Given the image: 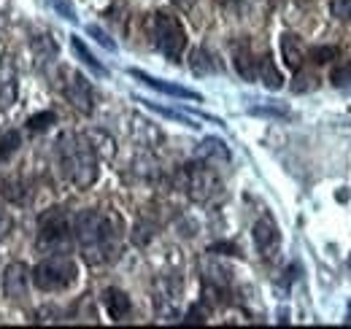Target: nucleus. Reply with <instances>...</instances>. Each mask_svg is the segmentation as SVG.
<instances>
[{"label":"nucleus","instance_id":"obj_1","mask_svg":"<svg viewBox=\"0 0 351 329\" xmlns=\"http://www.w3.org/2000/svg\"><path fill=\"white\" fill-rule=\"evenodd\" d=\"M119 235H122V221L111 213L82 210L73 219V238L92 265H100L114 256L119 246Z\"/></svg>","mask_w":351,"mask_h":329},{"label":"nucleus","instance_id":"obj_2","mask_svg":"<svg viewBox=\"0 0 351 329\" xmlns=\"http://www.w3.org/2000/svg\"><path fill=\"white\" fill-rule=\"evenodd\" d=\"M57 151H60V164L73 186L87 189L97 181V151L89 143V138L65 132L57 141Z\"/></svg>","mask_w":351,"mask_h":329},{"label":"nucleus","instance_id":"obj_3","mask_svg":"<svg viewBox=\"0 0 351 329\" xmlns=\"http://www.w3.org/2000/svg\"><path fill=\"white\" fill-rule=\"evenodd\" d=\"M76 278H79V267L65 254L46 256L44 262L33 267V284L41 291H65L76 284Z\"/></svg>","mask_w":351,"mask_h":329},{"label":"nucleus","instance_id":"obj_4","mask_svg":"<svg viewBox=\"0 0 351 329\" xmlns=\"http://www.w3.org/2000/svg\"><path fill=\"white\" fill-rule=\"evenodd\" d=\"M152 36H154V46L171 62H181V54L186 49V30L178 16L168 14V11H157L152 19Z\"/></svg>","mask_w":351,"mask_h":329},{"label":"nucleus","instance_id":"obj_5","mask_svg":"<svg viewBox=\"0 0 351 329\" xmlns=\"http://www.w3.org/2000/svg\"><path fill=\"white\" fill-rule=\"evenodd\" d=\"M181 186H184V192H186L195 203H208V200H214L221 192L219 175H217V170L208 162L186 164V167L181 170Z\"/></svg>","mask_w":351,"mask_h":329},{"label":"nucleus","instance_id":"obj_6","mask_svg":"<svg viewBox=\"0 0 351 329\" xmlns=\"http://www.w3.org/2000/svg\"><path fill=\"white\" fill-rule=\"evenodd\" d=\"M71 238H73V221L60 208H51L44 219H41L38 246L51 251V254H60L62 248H68Z\"/></svg>","mask_w":351,"mask_h":329},{"label":"nucleus","instance_id":"obj_7","mask_svg":"<svg viewBox=\"0 0 351 329\" xmlns=\"http://www.w3.org/2000/svg\"><path fill=\"white\" fill-rule=\"evenodd\" d=\"M60 89L65 95V100L79 111V114H92L95 108V92L92 84L87 82L84 73L73 71V68H60Z\"/></svg>","mask_w":351,"mask_h":329},{"label":"nucleus","instance_id":"obj_8","mask_svg":"<svg viewBox=\"0 0 351 329\" xmlns=\"http://www.w3.org/2000/svg\"><path fill=\"white\" fill-rule=\"evenodd\" d=\"M252 235H254V246L260 248V254L267 256V259H273V256H276V251H278V243H281L278 224H276L270 216H260V219L254 221Z\"/></svg>","mask_w":351,"mask_h":329},{"label":"nucleus","instance_id":"obj_9","mask_svg":"<svg viewBox=\"0 0 351 329\" xmlns=\"http://www.w3.org/2000/svg\"><path fill=\"white\" fill-rule=\"evenodd\" d=\"M3 294L11 302L25 300V294H27V267L22 262H11L3 270Z\"/></svg>","mask_w":351,"mask_h":329},{"label":"nucleus","instance_id":"obj_10","mask_svg":"<svg viewBox=\"0 0 351 329\" xmlns=\"http://www.w3.org/2000/svg\"><path fill=\"white\" fill-rule=\"evenodd\" d=\"M16 92H19V82H16V62L14 57L5 51L0 57V106L8 108L16 103Z\"/></svg>","mask_w":351,"mask_h":329},{"label":"nucleus","instance_id":"obj_11","mask_svg":"<svg viewBox=\"0 0 351 329\" xmlns=\"http://www.w3.org/2000/svg\"><path fill=\"white\" fill-rule=\"evenodd\" d=\"M132 79H138L141 84H146V86H152V89H157V92H162V95H171V97H178V100H200V95L197 92H192V89H186V86H178V84H171V82H162V79H154V76H149V73H143V71H130Z\"/></svg>","mask_w":351,"mask_h":329},{"label":"nucleus","instance_id":"obj_12","mask_svg":"<svg viewBox=\"0 0 351 329\" xmlns=\"http://www.w3.org/2000/svg\"><path fill=\"white\" fill-rule=\"evenodd\" d=\"M232 62H235V71H238L246 82H254V79H257L260 60H254V51H252L249 43H235V46H232Z\"/></svg>","mask_w":351,"mask_h":329},{"label":"nucleus","instance_id":"obj_13","mask_svg":"<svg viewBox=\"0 0 351 329\" xmlns=\"http://www.w3.org/2000/svg\"><path fill=\"white\" fill-rule=\"evenodd\" d=\"M281 57H284V62L289 68L300 71V65L306 60V43L300 41V36H295V33H284L281 36Z\"/></svg>","mask_w":351,"mask_h":329},{"label":"nucleus","instance_id":"obj_14","mask_svg":"<svg viewBox=\"0 0 351 329\" xmlns=\"http://www.w3.org/2000/svg\"><path fill=\"white\" fill-rule=\"evenodd\" d=\"M103 305H106V310H108V316L114 321H122L130 313V297L122 289H106L103 291Z\"/></svg>","mask_w":351,"mask_h":329},{"label":"nucleus","instance_id":"obj_15","mask_svg":"<svg viewBox=\"0 0 351 329\" xmlns=\"http://www.w3.org/2000/svg\"><path fill=\"white\" fill-rule=\"evenodd\" d=\"M197 157H200L203 162H211V160L230 162V149L221 143L219 138H206V141L197 146Z\"/></svg>","mask_w":351,"mask_h":329},{"label":"nucleus","instance_id":"obj_16","mask_svg":"<svg viewBox=\"0 0 351 329\" xmlns=\"http://www.w3.org/2000/svg\"><path fill=\"white\" fill-rule=\"evenodd\" d=\"M22 146V135L16 130H0V162H8Z\"/></svg>","mask_w":351,"mask_h":329},{"label":"nucleus","instance_id":"obj_17","mask_svg":"<svg viewBox=\"0 0 351 329\" xmlns=\"http://www.w3.org/2000/svg\"><path fill=\"white\" fill-rule=\"evenodd\" d=\"M257 76L263 79V84L267 89H278L281 86V73L276 71V65H273V60H270V54H265L263 60H260V68H257Z\"/></svg>","mask_w":351,"mask_h":329},{"label":"nucleus","instance_id":"obj_18","mask_svg":"<svg viewBox=\"0 0 351 329\" xmlns=\"http://www.w3.org/2000/svg\"><path fill=\"white\" fill-rule=\"evenodd\" d=\"M71 46H73V51L79 54V60H82V62H84L87 68H92V71H95L97 76H106V73H108V71H106V68H103V65H100V62H97V60L92 57V51H89L87 43L82 41V38H76V36H73V38H71Z\"/></svg>","mask_w":351,"mask_h":329},{"label":"nucleus","instance_id":"obj_19","mask_svg":"<svg viewBox=\"0 0 351 329\" xmlns=\"http://www.w3.org/2000/svg\"><path fill=\"white\" fill-rule=\"evenodd\" d=\"M33 51H36V62L44 65V62L57 57V43L49 36H38V38H33Z\"/></svg>","mask_w":351,"mask_h":329},{"label":"nucleus","instance_id":"obj_20","mask_svg":"<svg viewBox=\"0 0 351 329\" xmlns=\"http://www.w3.org/2000/svg\"><path fill=\"white\" fill-rule=\"evenodd\" d=\"M141 103H146L152 111H157V114H162V117H168V119H176V122L186 124V127H197V124H195V114L176 111V108H165V106H157V103H152V100H141Z\"/></svg>","mask_w":351,"mask_h":329},{"label":"nucleus","instance_id":"obj_21","mask_svg":"<svg viewBox=\"0 0 351 329\" xmlns=\"http://www.w3.org/2000/svg\"><path fill=\"white\" fill-rule=\"evenodd\" d=\"M189 62H192V71H195L197 76H200V73H214V71H217V65L211 62V54H208L206 49H195Z\"/></svg>","mask_w":351,"mask_h":329},{"label":"nucleus","instance_id":"obj_22","mask_svg":"<svg viewBox=\"0 0 351 329\" xmlns=\"http://www.w3.org/2000/svg\"><path fill=\"white\" fill-rule=\"evenodd\" d=\"M332 84L335 86H349L351 84V60H341L335 68H332Z\"/></svg>","mask_w":351,"mask_h":329},{"label":"nucleus","instance_id":"obj_23","mask_svg":"<svg viewBox=\"0 0 351 329\" xmlns=\"http://www.w3.org/2000/svg\"><path fill=\"white\" fill-rule=\"evenodd\" d=\"M311 60L313 62H330V60H341V49L338 46H319V49H313L311 51Z\"/></svg>","mask_w":351,"mask_h":329},{"label":"nucleus","instance_id":"obj_24","mask_svg":"<svg viewBox=\"0 0 351 329\" xmlns=\"http://www.w3.org/2000/svg\"><path fill=\"white\" fill-rule=\"evenodd\" d=\"M49 5H51V11L54 14H60L62 19H68V22H76V8H73V3L71 0H46Z\"/></svg>","mask_w":351,"mask_h":329},{"label":"nucleus","instance_id":"obj_25","mask_svg":"<svg viewBox=\"0 0 351 329\" xmlns=\"http://www.w3.org/2000/svg\"><path fill=\"white\" fill-rule=\"evenodd\" d=\"M51 122H54V114L46 111V114H38V117H30V119H27V127H30L33 132H41V130H46Z\"/></svg>","mask_w":351,"mask_h":329},{"label":"nucleus","instance_id":"obj_26","mask_svg":"<svg viewBox=\"0 0 351 329\" xmlns=\"http://www.w3.org/2000/svg\"><path fill=\"white\" fill-rule=\"evenodd\" d=\"M89 36H92L95 41L100 43L103 49H108V51H117V43L111 41V38H108V36H106V33H103L100 27H95V25H89Z\"/></svg>","mask_w":351,"mask_h":329},{"label":"nucleus","instance_id":"obj_27","mask_svg":"<svg viewBox=\"0 0 351 329\" xmlns=\"http://www.w3.org/2000/svg\"><path fill=\"white\" fill-rule=\"evenodd\" d=\"M332 16L351 19V0H332Z\"/></svg>","mask_w":351,"mask_h":329},{"label":"nucleus","instance_id":"obj_28","mask_svg":"<svg viewBox=\"0 0 351 329\" xmlns=\"http://www.w3.org/2000/svg\"><path fill=\"white\" fill-rule=\"evenodd\" d=\"M8 230H11V219H8V213L0 208V241L8 235Z\"/></svg>","mask_w":351,"mask_h":329},{"label":"nucleus","instance_id":"obj_29","mask_svg":"<svg viewBox=\"0 0 351 329\" xmlns=\"http://www.w3.org/2000/svg\"><path fill=\"white\" fill-rule=\"evenodd\" d=\"M176 3H178V5H181V8H189V5H192V3H195V0H176Z\"/></svg>","mask_w":351,"mask_h":329},{"label":"nucleus","instance_id":"obj_30","mask_svg":"<svg viewBox=\"0 0 351 329\" xmlns=\"http://www.w3.org/2000/svg\"><path fill=\"white\" fill-rule=\"evenodd\" d=\"M346 324H351V300H349V308H346Z\"/></svg>","mask_w":351,"mask_h":329},{"label":"nucleus","instance_id":"obj_31","mask_svg":"<svg viewBox=\"0 0 351 329\" xmlns=\"http://www.w3.org/2000/svg\"><path fill=\"white\" fill-rule=\"evenodd\" d=\"M221 5H235V3H238V0H219Z\"/></svg>","mask_w":351,"mask_h":329},{"label":"nucleus","instance_id":"obj_32","mask_svg":"<svg viewBox=\"0 0 351 329\" xmlns=\"http://www.w3.org/2000/svg\"><path fill=\"white\" fill-rule=\"evenodd\" d=\"M349 270H351V259H349Z\"/></svg>","mask_w":351,"mask_h":329}]
</instances>
